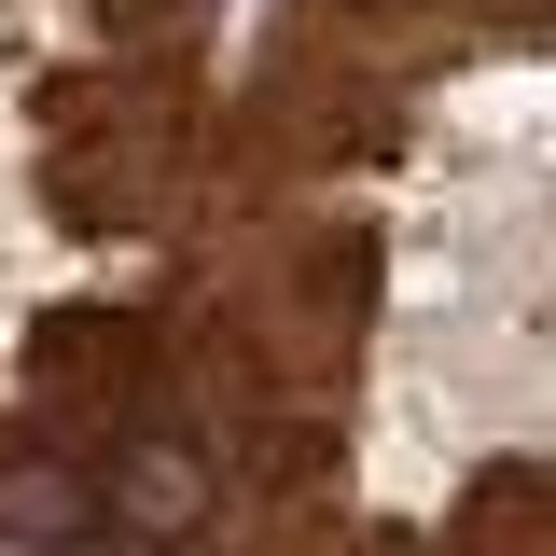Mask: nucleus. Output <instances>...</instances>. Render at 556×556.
Returning <instances> with one entry per match:
<instances>
[{
  "label": "nucleus",
  "instance_id": "1a4fd4ad",
  "mask_svg": "<svg viewBox=\"0 0 556 556\" xmlns=\"http://www.w3.org/2000/svg\"><path fill=\"white\" fill-rule=\"evenodd\" d=\"M376 556H445V543H431V529H376Z\"/></svg>",
  "mask_w": 556,
  "mask_h": 556
},
{
  "label": "nucleus",
  "instance_id": "423d86ee",
  "mask_svg": "<svg viewBox=\"0 0 556 556\" xmlns=\"http://www.w3.org/2000/svg\"><path fill=\"white\" fill-rule=\"evenodd\" d=\"M0 543L28 556H112V515H98V473L42 445V431H0Z\"/></svg>",
  "mask_w": 556,
  "mask_h": 556
},
{
  "label": "nucleus",
  "instance_id": "39448f33",
  "mask_svg": "<svg viewBox=\"0 0 556 556\" xmlns=\"http://www.w3.org/2000/svg\"><path fill=\"white\" fill-rule=\"evenodd\" d=\"M42 208H56L70 237H167L181 251V208H195V167H167V153H56L42 167Z\"/></svg>",
  "mask_w": 556,
  "mask_h": 556
},
{
  "label": "nucleus",
  "instance_id": "f03ea898",
  "mask_svg": "<svg viewBox=\"0 0 556 556\" xmlns=\"http://www.w3.org/2000/svg\"><path fill=\"white\" fill-rule=\"evenodd\" d=\"M237 320L265 334V362L306 390V404H348L362 334H376V223L306 208V223H292V251H278V265L237 292Z\"/></svg>",
  "mask_w": 556,
  "mask_h": 556
},
{
  "label": "nucleus",
  "instance_id": "0eeeda50",
  "mask_svg": "<svg viewBox=\"0 0 556 556\" xmlns=\"http://www.w3.org/2000/svg\"><path fill=\"white\" fill-rule=\"evenodd\" d=\"M208 556H376V515L348 501V486H278V501H223V529Z\"/></svg>",
  "mask_w": 556,
  "mask_h": 556
},
{
  "label": "nucleus",
  "instance_id": "20e7f679",
  "mask_svg": "<svg viewBox=\"0 0 556 556\" xmlns=\"http://www.w3.org/2000/svg\"><path fill=\"white\" fill-rule=\"evenodd\" d=\"M98 473V515H112V556H208V529H223V459H208L181 417H139L126 445H98L84 459Z\"/></svg>",
  "mask_w": 556,
  "mask_h": 556
},
{
  "label": "nucleus",
  "instance_id": "f257e3e1",
  "mask_svg": "<svg viewBox=\"0 0 556 556\" xmlns=\"http://www.w3.org/2000/svg\"><path fill=\"white\" fill-rule=\"evenodd\" d=\"M139 417H167V306H126V292H70L28 320V431L98 459L126 445Z\"/></svg>",
  "mask_w": 556,
  "mask_h": 556
},
{
  "label": "nucleus",
  "instance_id": "6e6552de",
  "mask_svg": "<svg viewBox=\"0 0 556 556\" xmlns=\"http://www.w3.org/2000/svg\"><path fill=\"white\" fill-rule=\"evenodd\" d=\"M195 14H208V0H98V28H112L126 56H181V42H195Z\"/></svg>",
  "mask_w": 556,
  "mask_h": 556
},
{
  "label": "nucleus",
  "instance_id": "7ed1b4c3",
  "mask_svg": "<svg viewBox=\"0 0 556 556\" xmlns=\"http://www.w3.org/2000/svg\"><path fill=\"white\" fill-rule=\"evenodd\" d=\"M28 126H42V153H167V167H195L208 98L181 56H84V70L28 84Z\"/></svg>",
  "mask_w": 556,
  "mask_h": 556
}]
</instances>
